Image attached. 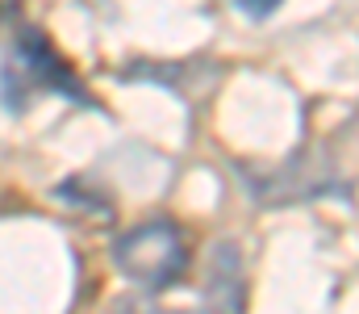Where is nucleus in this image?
<instances>
[{
  "label": "nucleus",
  "instance_id": "nucleus-5",
  "mask_svg": "<svg viewBox=\"0 0 359 314\" xmlns=\"http://www.w3.org/2000/svg\"><path fill=\"white\" fill-rule=\"evenodd\" d=\"M113 314H217V310H155V306H138V302H126Z\"/></svg>",
  "mask_w": 359,
  "mask_h": 314
},
{
  "label": "nucleus",
  "instance_id": "nucleus-2",
  "mask_svg": "<svg viewBox=\"0 0 359 314\" xmlns=\"http://www.w3.org/2000/svg\"><path fill=\"white\" fill-rule=\"evenodd\" d=\"M113 268L142 294H168L188 273V247L172 218H151L113 239Z\"/></svg>",
  "mask_w": 359,
  "mask_h": 314
},
{
  "label": "nucleus",
  "instance_id": "nucleus-4",
  "mask_svg": "<svg viewBox=\"0 0 359 314\" xmlns=\"http://www.w3.org/2000/svg\"><path fill=\"white\" fill-rule=\"evenodd\" d=\"M280 4H284V0H234V8H238L243 17H251V21H268Z\"/></svg>",
  "mask_w": 359,
  "mask_h": 314
},
{
  "label": "nucleus",
  "instance_id": "nucleus-3",
  "mask_svg": "<svg viewBox=\"0 0 359 314\" xmlns=\"http://www.w3.org/2000/svg\"><path fill=\"white\" fill-rule=\"evenodd\" d=\"M209 310L217 314H243L247 306V277H243V256L234 243H217L209 251Z\"/></svg>",
  "mask_w": 359,
  "mask_h": 314
},
{
  "label": "nucleus",
  "instance_id": "nucleus-1",
  "mask_svg": "<svg viewBox=\"0 0 359 314\" xmlns=\"http://www.w3.org/2000/svg\"><path fill=\"white\" fill-rule=\"evenodd\" d=\"M38 93H59V97H67V101H84V84L72 76V67L55 55V46H50V38L42 34V30H34V25H17V34H13V46H8V55H4V67H0V101L4 109H13V113H21L29 97H38Z\"/></svg>",
  "mask_w": 359,
  "mask_h": 314
}]
</instances>
